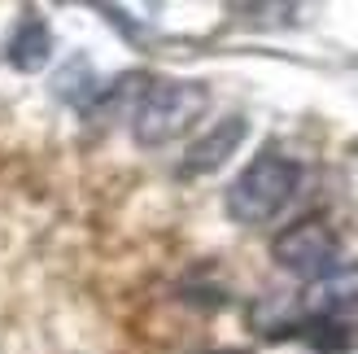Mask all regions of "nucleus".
Listing matches in <instances>:
<instances>
[{"label": "nucleus", "mask_w": 358, "mask_h": 354, "mask_svg": "<svg viewBox=\"0 0 358 354\" xmlns=\"http://www.w3.org/2000/svg\"><path fill=\"white\" fill-rule=\"evenodd\" d=\"M210 105V87L196 79H162L145 87L140 105L131 110V136L145 149H162L171 140H179L184 132L196 127V118Z\"/></svg>", "instance_id": "obj_1"}, {"label": "nucleus", "mask_w": 358, "mask_h": 354, "mask_svg": "<svg viewBox=\"0 0 358 354\" xmlns=\"http://www.w3.org/2000/svg\"><path fill=\"white\" fill-rule=\"evenodd\" d=\"M301 184V167L284 153H258L227 188V215L236 223H266L275 219L284 206L293 201V192Z\"/></svg>", "instance_id": "obj_2"}, {"label": "nucleus", "mask_w": 358, "mask_h": 354, "mask_svg": "<svg viewBox=\"0 0 358 354\" xmlns=\"http://www.w3.org/2000/svg\"><path fill=\"white\" fill-rule=\"evenodd\" d=\"M271 258L284 271H293L310 285V280L328 276L332 267H341V262H336L341 258V241H336V232L324 219H301L293 227H284L271 241Z\"/></svg>", "instance_id": "obj_3"}, {"label": "nucleus", "mask_w": 358, "mask_h": 354, "mask_svg": "<svg viewBox=\"0 0 358 354\" xmlns=\"http://www.w3.org/2000/svg\"><path fill=\"white\" fill-rule=\"evenodd\" d=\"M358 306V267H332L328 276L310 280L297 297L301 315H315V320H328V315H341Z\"/></svg>", "instance_id": "obj_4"}, {"label": "nucleus", "mask_w": 358, "mask_h": 354, "mask_svg": "<svg viewBox=\"0 0 358 354\" xmlns=\"http://www.w3.org/2000/svg\"><path fill=\"white\" fill-rule=\"evenodd\" d=\"M245 136H249V122H245V118H223V122H214L201 140H192V149H188V157H184V175H210V171H219L227 157L241 149Z\"/></svg>", "instance_id": "obj_5"}, {"label": "nucleus", "mask_w": 358, "mask_h": 354, "mask_svg": "<svg viewBox=\"0 0 358 354\" xmlns=\"http://www.w3.org/2000/svg\"><path fill=\"white\" fill-rule=\"evenodd\" d=\"M48 57H52V35H48V27L40 22V17H27V22L13 31V40H9V62L31 75V70H44Z\"/></svg>", "instance_id": "obj_6"}]
</instances>
